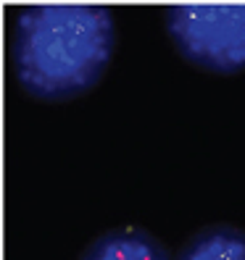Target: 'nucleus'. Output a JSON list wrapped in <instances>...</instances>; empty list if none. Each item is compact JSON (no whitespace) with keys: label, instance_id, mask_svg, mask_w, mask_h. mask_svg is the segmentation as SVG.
I'll use <instances>...</instances> for the list:
<instances>
[{"label":"nucleus","instance_id":"obj_2","mask_svg":"<svg viewBox=\"0 0 245 260\" xmlns=\"http://www.w3.org/2000/svg\"><path fill=\"white\" fill-rule=\"evenodd\" d=\"M166 32L193 66L237 74L245 69V6H172Z\"/></svg>","mask_w":245,"mask_h":260},{"label":"nucleus","instance_id":"obj_1","mask_svg":"<svg viewBox=\"0 0 245 260\" xmlns=\"http://www.w3.org/2000/svg\"><path fill=\"white\" fill-rule=\"evenodd\" d=\"M116 50L114 13L103 6H26L13 29V69L26 95L71 100L90 92Z\"/></svg>","mask_w":245,"mask_h":260},{"label":"nucleus","instance_id":"obj_3","mask_svg":"<svg viewBox=\"0 0 245 260\" xmlns=\"http://www.w3.org/2000/svg\"><path fill=\"white\" fill-rule=\"evenodd\" d=\"M82 260H174L169 250L145 229H111L85 250Z\"/></svg>","mask_w":245,"mask_h":260},{"label":"nucleus","instance_id":"obj_4","mask_svg":"<svg viewBox=\"0 0 245 260\" xmlns=\"http://www.w3.org/2000/svg\"><path fill=\"white\" fill-rule=\"evenodd\" d=\"M174 260H245V232L235 226H206L187 239Z\"/></svg>","mask_w":245,"mask_h":260}]
</instances>
